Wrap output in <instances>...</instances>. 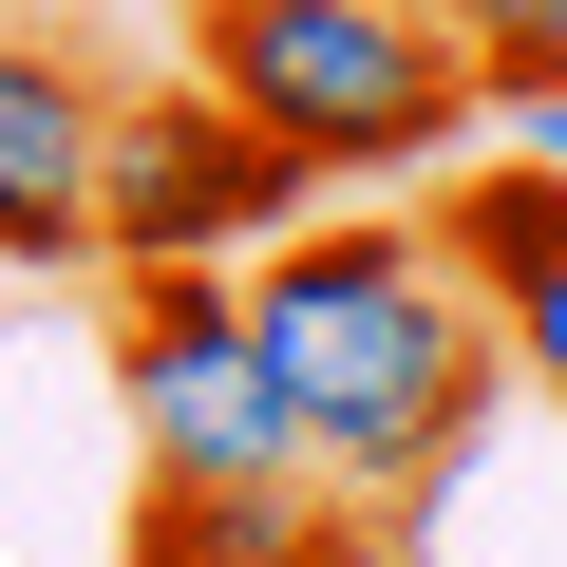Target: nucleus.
Segmentation results:
<instances>
[{
    "label": "nucleus",
    "mask_w": 567,
    "mask_h": 567,
    "mask_svg": "<svg viewBox=\"0 0 567 567\" xmlns=\"http://www.w3.org/2000/svg\"><path fill=\"white\" fill-rule=\"evenodd\" d=\"M246 322H265L284 398H303L322 492H360V511L454 492L473 435H492V398H511V322L454 284V246L398 227V208H341L303 246H265L246 265Z\"/></svg>",
    "instance_id": "nucleus-1"
},
{
    "label": "nucleus",
    "mask_w": 567,
    "mask_h": 567,
    "mask_svg": "<svg viewBox=\"0 0 567 567\" xmlns=\"http://www.w3.org/2000/svg\"><path fill=\"white\" fill-rule=\"evenodd\" d=\"M189 76L265 114L322 189H398L454 171V133H492V76L435 0H189Z\"/></svg>",
    "instance_id": "nucleus-2"
},
{
    "label": "nucleus",
    "mask_w": 567,
    "mask_h": 567,
    "mask_svg": "<svg viewBox=\"0 0 567 567\" xmlns=\"http://www.w3.org/2000/svg\"><path fill=\"white\" fill-rule=\"evenodd\" d=\"M114 416L152 454V492H265V473H322L303 398H284L265 322H246V265H133L114 284Z\"/></svg>",
    "instance_id": "nucleus-3"
},
{
    "label": "nucleus",
    "mask_w": 567,
    "mask_h": 567,
    "mask_svg": "<svg viewBox=\"0 0 567 567\" xmlns=\"http://www.w3.org/2000/svg\"><path fill=\"white\" fill-rule=\"evenodd\" d=\"M303 227H322V171L284 152L265 114H227L208 76L114 95V284L133 265H265Z\"/></svg>",
    "instance_id": "nucleus-4"
},
{
    "label": "nucleus",
    "mask_w": 567,
    "mask_h": 567,
    "mask_svg": "<svg viewBox=\"0 0 567 567\" xmlns=\"http://www.w3.org/2000/svg\"><path fill=\"white\" fill-rule=\"evenodd\" d=\"M0 265H114V76L39 20H0Z\"/></svg>",
    "instance_id": "nucleus-5"
},
{
    "label": "nucleus",
    "mask_w": 567,
    "mask_h": 567,
    "mask_svg": "<svg viewBox=\"0 0 567 567\" xmlns=\"http://www.w3.org/2000/svg\"><path fill=\"white\" fill-rule=\"evenodd\" d=\"M379 529L322 511V473H265V492H133V567H341Z\"/></svg>",
    "instance_id": "nucleus-6"
},
{
    "label": "nucleus",
    "mask_w": 567,
    "mask_h": 567,
    "mask_svg": "<svg viewBox=\"0 0 567 567\" xmlns=\"http://www.w3.org/2000/svg\"><path fill=\"white\" fill-rule=\"evenodd\" d=\"M435 246H454V284H473V303H529V284L567 265V171H548V152H454Z\"/></svg>",
    "instance_id": "nucleus-7"
},
{
    "label": "nucleus",
    "mask_w": 567,
    "mask_h": 567,
    "mask_svg": "<svg viewBox=\"0 0 567 567\" xmlns=\"http://www.w3.org/2000/svg\"><path fill=\"white\" fill-rule=\"evenodd\" d=\"M492 322H511V379H529V398H548V416H567V265H548V284H529V303H492Z\"/></svg>",
    "instance_id": "nucleus-8"
},
{
    "label": "nucleus",
    "mask_w": 567,
    "mask_h": 567,
    "mask_svg": "<svg viewBox=\"0 0 567 567\" xmlns=\"http://www.w3.org/2000/svg\"><path fill=\"white\" fill-rule=\"evenodd\" d=\"M435 20L473 39V76H529V58H548V0H435Z\"/></svg>",
    "instance_id": "nucleus-9"
},
{
    "label": "nucleus",
    "mask_w": 567,
    "mask_h": 567,
    "mask_svg": "<svg viewBox=\"0 0 567 567\" xmlns=\"http://www.w3.org/2000/svg\"><path fill=\"white\" fill-rule=\"evenodd\" d=\"M492 133H511V152H548V171H567V58H529V76H492Z\"/></svg>",
    "instance_id": "nucleus-10"
},
{
    "label": "nucleus",
    "mask_w": 567,
    "mask_h": 567,
    "mask_svg": "<svg viewBox=\"0 0 567 567\" xmlns=\"http://www.w3.org/2000/svg\"><path fill=\"white\" fill-rule=\"evenodd\" d=\"M548 58H567V0H548Z\"/></svg>",
    "instance_id": "nucleus-11"
},
{
    "label": "nucleus",
    "mask_w": 567,
    "mask_h": 567,
    "mask_svg": "<svg viewBox=\"0 0 567 567\" xmlns=\"http://www.w3.org/2000/svg\"><path fill=\"white\" fill-rule=\"evenodd\" d=\"M341 567H379V548H341Z\"/></svg>",
    "instance_id": "nucleus-12"
}]
</instances>
